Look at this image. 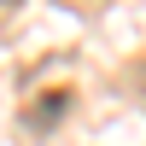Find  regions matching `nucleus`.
I'll list each match as a JSON object with an SVG mask.
<instances>
[{"label":"nucleus","mask_w":146,"mask_h":146,"mask_svg":"<svg viewBox=\"0 0 146 146\" xmlns=\"http://www.w3.org/2000/svg\"><path fill=\"white\" fill-rule=\"evenodd\" d=\"M0 6H18V0H0Z\"/></svg>","instance_id":"f257e3e1"},{"label":"nucleus","mask_w":146,"mask_h":146,"mask_svg":"<svg viewBox=\"0 0 146 146\" xmlns=\"http://www.w3.org/2000/svg\"><path fill=\"white\" fill-rule=\"evenodd\" d=\"M76 6H88V0H76Z\"/></svg>","instance_id":"f03ea898"}]
</instances>
